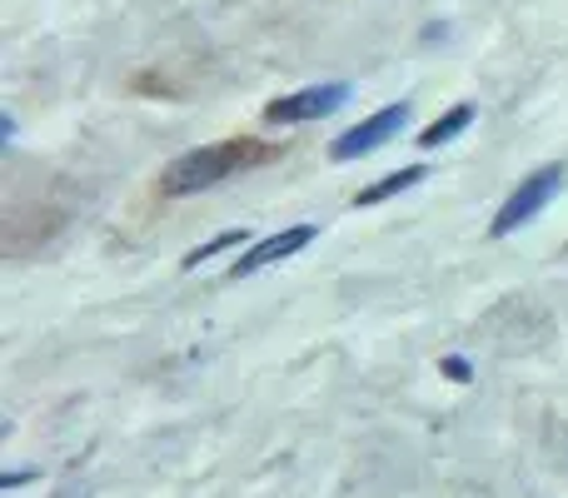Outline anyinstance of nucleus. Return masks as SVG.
I'll return each instance as SVG.
<instances>
[{
  "label": "nucleus",
  "instance_id": "nucleus-7",
  "mask_svg": "<svg viewBox=\"0 0 568 498\" xmlns=\"http://www.w3.org/2000/svg\"><path fill=\"white\" fill-rule=\"evenodd\" d=\"M469 125H474V105H459V110H449L444 120H434V125L419 135V145L424 150H439V145H449V140L459 135V130H469Z\"/></svg>",
  "mask_w": 568,
  "mask_h": 498
},
{
  "label": "nucleus",
  "instance_id": "nucleus-3",
  "mask_svg": "<svg viewBox=\"0 0 568 498\" xmlns=\"http://www.w3.org/2000/svg\"><path fill=\"white\" fill-rule=\"evenodd\" d=\"M404 125H409V105H389V110H379V115L359 120L354 130H344V135L329 145V155L334 160H364V155H374V150H384L389 140H399Z\"/></svg>",
  "mask_w": 568,
  "mask_h": 498
},
{
  "label": "nucleus",
  "instance_id": "nucleus-2",
  "mask_svg": "<svg viewBox=\"0 0 568 498\" xmlns=\"http://www.w3.org/2000/svg\"><path fill=\"white\" fill-rule=\"evenodd\" d=\"M564 180H568V170H564V165H544V170H534L529 180H519V190H514V195L504 200V210L494 215L489 235H494V240H504V235H514L519 225H529V220L539 215V210L564 190Z\"/></svg>",
  "mask_w": 568,
  "mask_h": 498
},
{
  "label": "nucleus",
  "instance_id": "nucleus-8",
  "mask_svg": "<svg viewBox=\"0 0 568 498\" xmlns=\"http://www.w3.org/2000/svg\"><path fill=\"white\" fill-rule=\"evenodd\" d=\"M240 240H245V230H225V235H215L210 245H200L195 254H185V270H195L200 260H210V254H220V250H235Z\"/></svg>",
  "mask_w": 568,
  "mask_h": 498
},
{
  "label": "nucleus",
  "instance_id": "nucleus-6",
  "mask_svg": "<svg viewBox=\"0 0 568 498\" xmlns=\"http://www.w3.org/2000/svg\"><path fill=\"white\" fill-rule=\"evenodd\" d=\"M419 180H429V170L424 165H409V170H399V175H384L379 185L359 190V205H379V200H389V195H404V190H414Z\"/></svg>",
  "mask_w": 568,
  "mask_h": 498
},
{
  "label": "nucleus",
  "instance_id": "nucleus-9",
  "mask_svg": "<svg viewBox=\"0 0 568 498\" xmlns=\"http://www.w3.org/2000/svg\"><path fill=\"white\" fill-rule=\"evenodd\" d=\"M444 369H449V374H454V379H459V384L469 379V364H464V359H444Z\"/></svg>",
  "mask_w": 568,
  "mask_h": 498
},
{
  "label": "nucleus",
  "instance_id": "nucleus-1",
  "mask_svg": "<svg viewBox=\"0 0 568 498\" xmlns=\"http://www.w3.org/2000/svg\"><path fill=\"white\" fill-rule=\"evenodd\" d=\"M270 150L255 145V140H220V145H200V150H185L180 160H170L165 175H160V195L170 200H185V195H200V190L220 185V180L240 175V170L260 165Z\"/></svg>",
  "mask_w": 568,
  "mask_h": 498
},
{
  "label": "nucleus",
  "instance_id": "nucleus-5",
  "mask_svg": "<svg viewBox=\"0 0 568 498\" xmlns=\"http://www.w3.org/2000/svg\"><path fill=\"white\" fill-rule=\"evenodd\" d=\"M314 240H320V225H294V230H280V235L260 240V245L250 250L245 260H235V264H230V280H245V274L265 270V264L290 260V254H300L304 245H314Z\"/></svg>",
  "mask_w": 568,
  "mask_h": 498
},
{
  "label": "nucleus",
  "instance_id": "nucleus-4",
  "mask_svg": "<svg viewBox=\"0 0 568 498\" xmlns=\"http://www.w3.org/2000/svg\"><path fill=\"white\" fill-rule=\"evenodd\" d=\"M344 100H349V85H310V90H300V95L270 100V105H265V120H270V125H304V120L334 115Z\"/></svg>",
  "mask_w": 568,
  "mask_h": 498
}]
</instances>
